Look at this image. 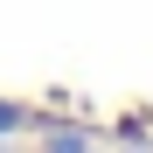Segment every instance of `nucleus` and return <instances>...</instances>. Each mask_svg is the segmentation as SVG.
<instances>
[{"instance_id":"obj_1","label":"nucleus","mask_w":153,"mask_h":153,"mask_svg":"<svg viewBox=\"0 0 153 153\" xmlns=\"http://www.w3.org/2000/svg\"><path fill=\"white\" fill-rule=\"evenodd\" d=\"M7 125H14V111H7V105H0V132H7Z\"/></svg>"}]
</instances>
